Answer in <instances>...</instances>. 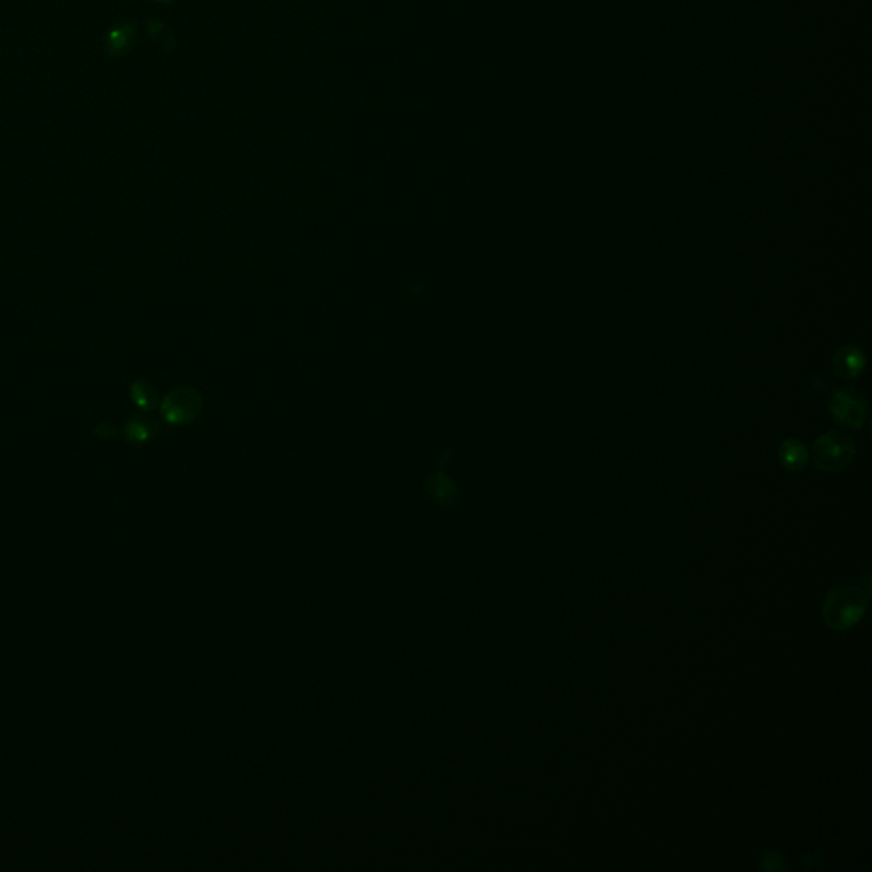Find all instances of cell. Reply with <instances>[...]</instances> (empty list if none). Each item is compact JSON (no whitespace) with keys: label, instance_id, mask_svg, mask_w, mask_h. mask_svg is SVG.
Returning <instances> with one entry per match:
<instances>
[{"label":"cell","instance_id":"obj_1","mask_svg":"<svg viewBox=\"0 0 872 872\" xmlns=\"http://www.w3.org/2000/svg\"><path fill=\"white\" fill-rule=\"evenodd\" d=\"M869 596L852 585H838L830 590L823 603V619L828 627L847 631L855 627L868 610Z\"/></svg>","mask_w":872,"mask_h":872},{"label":"cell","instance_id":"obj_2","mask_svg":"<svg viewBox=\"0 0 872 872\" xmlns=\"http://www.w3.org/2000/svg\"><path fill=\"white\" fill-rule=\"evenodd\" d=\"M855 442L842 431H830L818 438L811 459L823 472L845 470L855 457Z\"/></svg>","mask_w":872,"mask_h":872},{"label":"cell","instance_id":"obj_3","mask_svg":"<svg viewBox=\"0 0 872 872\" xmlns=\"http://www.w3.org/2000/svg\"><path fill=\"white\" fill-rule=\"evenodd\" d=\"M830 411L842 427L860 429L868 418V404L860 392L834 390L830 395Z\"/></svg>","mask_w":872,"mask_h":872},{"label":"cell","instance_id":"obj_4","mask_svg":"<svg viewBox=\"0 0 872 872\" xmlns=\"http://www.w3.org/2000/svg\"><path fill=\"white\" fill-rule=\"evenodd\" d=\"M202 412V395L198 390L181 387L172 390L162 404V414L169 423L186 425Z\"/></svg>","mask_w":872,"mask_h":872},{"label":"cell","instance_id":"obj_5","mask_svg":"<svg viewBox=\"0 0 872 872\" xmlns=\"http://www.w3.org/2000/svg\"><path fill=\"white\" fill-rule=\"evenodd\" d=\"M137 39H138L137 22L121 21V22L114 24L104 35L106 55L116 58V56H125L127 54H130L133 46L137 45Z\"/></svg>","mask_w":872,"mask_h":872},{"label":"cell","instance_id":"obj_6","mask_svg":"<svg viewBox=\"0 0 872 872\" xmlns=\"http://www.w3.org/2000/svg\"><path fill=\"white\" fill-rule=\"evenodd\" d=\"M427 494L431 502L442 508H455L462 500L461 489L444 470H436L428 478Z\"/></svg>","mask_w":872,"mask_h":872},{"label":"cell","instance_id":"obj_7","mask_svg":"<svg viewBox=\"0 0 872 872\" xmlns=\"http://www.w3.org/2000/svg\"><path fill=\"white\" fill-rule=\"evenodd\" d=\"M834 367H835L836 375L840 378L852 380V378H857L864 370L866 356L855 346H845V348H840L836 353Z\"/></svg>","mask_w":872,"mask_h":872},{"label":"cell","instance_id":"obj_8","mask_svg":"<svg viewBox=\"0 0 872 872\" xmlns=\"http://www.w3.org/2000/svg\"><path fill=\"white\" fill-rule=\"evenodd\" d=\"M779 459L784 467L791 470H801L808 462V448L799 440H785L779 446Z\"/></svg>","mask_w":872,"mask_h":872},{"label":"cell","instance_id":"obj_9","mask_svg":"<svg viewBox=\"0 0 872 872\" xmlns=\"http://www.w3.org/2000/svg\"><path fill=\"white\" fill-rule=\"evenodd\" d=\"M147 31L150 37L155 41L157 46H161L164 52H172L176 48V37L170 33L168 26L157 19L147 21Z\"/></svg>","mask_w":872,"mask_h":872},{"label":"cell","instance_id":"obj_10","mask_svg":"<svg viewBox=\"0 0 872 872\" xmlns=\"http://www.w3.org/2000/svg\"><path fill=\"white\" fill-rule=\"evenodd\" d=\"M759 868L765 871H787L789 864L779 851H765L759 859Z\"/></svg>","mask_w":872,"mask_h":872},{"label":"cell","instance_id":"obj_11","mask_svg":"<svg viewBox=\"0 0 872 872\" xmlns=\"http://www.w3.org/2000/svg\"><path fill=\"white\" fill-rule=\"evenodd\" d=\"M137 390H138V397H137V399H138V403H140L142 406H145V408H152V406L155 404V399H157V397H155V392H154L152 387H142V389Z\"/></svg>","mask_w":872,"mask_h":872},{"label":"cell","instance_id":"obj_12","mask_svg":"<svg viewBox=\"0 0 872 872\" xmlns=\"http://www.w3.org/2000/svg\"><path fill=\"white\" fill-rule=\"evenodd\" d=\"M155 2H164V4H170V2H176V0H155Z\"/></svg>","mask_w":872,"mask_h":872}]
</instances>
